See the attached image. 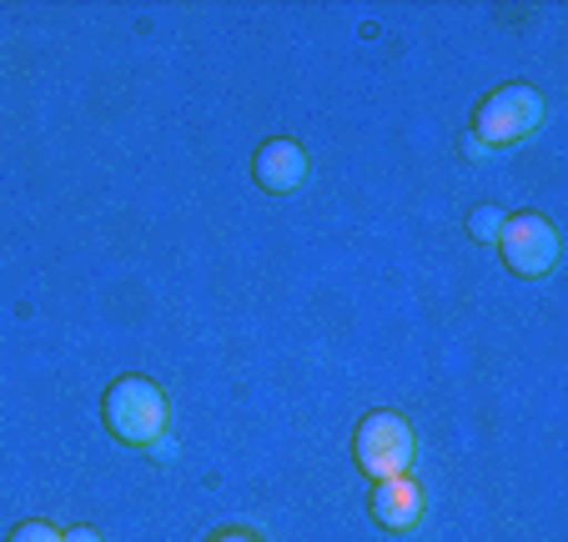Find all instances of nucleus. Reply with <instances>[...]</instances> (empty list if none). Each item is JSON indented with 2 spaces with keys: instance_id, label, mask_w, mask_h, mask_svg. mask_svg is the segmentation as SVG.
Masks as SVG:
<instances>
[{
  "instance_id": "9",
  "label": "nucleus",
  "mask_w": 568,
  "mask_h": 542,
  "mask_svg": "<svg viewBox=\"0 0 568 542\" xmlns=\"http://www.w3.org/2000/svg\"><path fill=\"white\" fill-rule=\"evenodd\" d=\"M206 542H262L257 532H247V528H222V532H212Z\"/></svg>"
},
{
  "instance_id": "1",
  "label": "nucleus",
  "mask_w": 568,
  "mask_h": 542,
  "mask_svg": "<svg viewBox=\"0 0 568 542\" xmlns=\"http://www.w3.org/2000/svg\"><path fill=\"white\" fill-rule=\"evenodd\" d=\"M166 417H172L166 392L141 372L116 377V382L106 387V397H101V422L126 447H156L161 432H166Z\"/></svg>"
},
{
  "instance_id": "8",
  "label": "nucleus",
  "mask_w": 568,
  "mask_h": 542,
  "mask_svg": "<svg viewBox=\"0 0 568 542\" xmlns=\"http://www.w3.org/2000/svg\"><path fill=\"white\" fill-rule=\"evenodd\" d=\"M6 542H65V538H61V528H51V522H21V528H11Z\"/></svg>"
},
{
  "instance_id": "2",
  "label": "nucleus",
  "mask_w": 568,
  "mask_h": 542,
  "mask_svg": "<svg viewBox=\"0 0 568 542\" xmlns=\"http://www.w3.org/2000/svg\"><path fill=\"white\" fill-rule=\"evenodd\" d=\"M544 116H548L544 91L528 81H508L473 106V141H483L488 151L518 146V141H528L544 126Z\"/></svg>"
},
{
  "instance_id": "7",
  "label": "nucleus",
  "mask_w": 568,
  "mask_h": 542,
  "mask_svg": "<svg viewBox=\"0 0 568 542\" xmlns=\"http://www.w3.org/2000/svg\"><path fill=\"white\" fill-rule=\"evenodd\" d=\"M498 232H504V212L498 206H473V216H468L473 242H498Z\"/></svg>"
},
{
  "instance_id": "3",
  "label": "nucleus",
  "mask_w": 568,
  "mask_h": 542,
  "mask_svg": "<svg viewBox=\"0 0 568 542\" xmlns=\"http://www.w3.org/2000/svg\"><path fill=\"white\" fill-rule=\"evenodd\" d=\"M353 458L363 468V478L387 482V478H408L418 462V437L403 412H367L353 432Z\"/></svg>"
},
{
  "instance_id": "4",
  "label": "nucleus",
  "mask_w": 568,
  "mask_h": 542,
  "mask_svg": "<svg viewBox=\"0 0 568 542\" xmlns=\"http://www.w3.org/2000/svg\"><path fill=\"white\" fill-rule=\"evenodd\" d=\"M498 252H504V266L514 277L538 282L558 266V232L544 212H514V216H504Z\"/></svg>"
},
{
  "instance_id": "10",
  "label": "nucleus",
  "mask_w": 568,
  "mask_h": 542,
  "mask_svg": "<svg viewBox=\"0 0 568 542\" xmlns=\"http://www.w3.org/2000/svg\"><path fill=\"white\" fill-rule=\"evenodd\" d=\"M65 542H101V532L97 528H71V532H61Z\"/></svg>"
},
{
  "instance_id": "5",
  "label": "nucleus",
  "mask_w": 568,
  "mask_h": 542,
  "mask_svg": "<svg viewBox=\"0 0 568 542\" xmlns=\"http://www.w3.org/2000/svg\"><path fill=\"white\" fill-rule=\"evenodd\" d=\"M252 176H257V186L272 196L297 192L302 181H307V151H302V141L267 136L257 146V156H252Z\"/></svg>"
},
{
  "instance_id": "6",
  "label": "nucleus",
  "mask_w": 568,
  "mask_h": 542,
  "mask_svg": "<svg viewBox=\"0 0 568 542\" xmlns=\"http://www.w3.org/2000/svg\"><path fill=\"white\" fill-rule=\"evenodd\" d=\"M367 512H373L377 528L387 532H408L423 522V512H428V498H423V488L408 478H387V482H373V498H367Z\"/></svg>"
}]
</instances>
